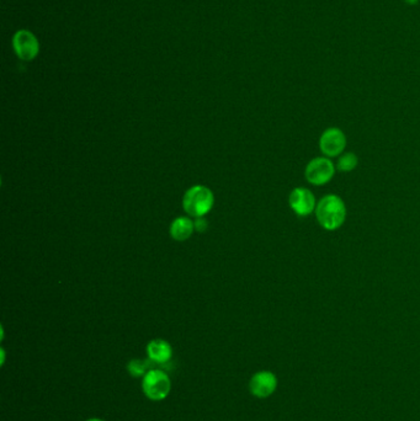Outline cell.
<instances>
[{
	"label": "cell",
	"mask_w": 420,
	"mask_h": 421,
	"mask_svg": "<svg viewBox=\"0 0 420 421\" xmlns=\"http://www.w3.org/2000/svg\"><path fill=\"white\" fill-rule=\"evenodd\" d=\"M314 214L322 228L325 230H336L345 222V203L338 195L329 193L319 200Z\"/></svg>",
	"instance_id": "obj_1"
},
{
	"label": "cell",
	"mask_w": 420,
	"mask_h": 421,
	"mask_svg": "<svg viewBox=\"0 0 420 421\" xmlns=\"http://www.w3.org/2000/svg\"><path fill=\"white\" fill-rule=\"evenodd\" d=\"M182 206L192 217H203L208 214L213 206V193L208 187L203 185L192 187L187 190Z\"/></svg>",
	"instance_id": "obj_2"
},
{
	"label": "cell",
	"mask_w": 420,
	"mask_h": 421,
	"mask_svg": "<svg viewBox=\"0 0 420 421\" xmlns=\"http://www.w3.org/2000/svg\"><path fill=\"white\" fill-rule=\"evenodd\" d=\"M171 390L169 376L162 370L152 368L142 379V390L149 400L160 402L164 400Z\"/></svg>",
	"instance_id": "obj_3"
},
{
	"label": "cell",
	"mask_w": 420,
	"mask_h": 421,
	"mask_svg": "<svg viewBox=\"0 0 420 421\" xmlns=\"http://www.w3.org/2000/svg\"><path fill=\"white\" fill-rule=\"evenodd\" d=\"M336 166L334 163L327 157H317L309 160V164L304 169L306 180L314 186H323L333 179Z\"/></svg>",
	"instance_id": "obj_4"
},
{
	"label": "cell",
	"mask_w": 420,
	"mask_h": 421,
	"mask_svg": "<svg viewBox=\"0 0 420 421\" xmlns=\"http://www.w3.org/2000/svg\"><path fill=\"white\" fill-rule=\"evenodd\" d=\"M346 147V136L341 128L329 127L320 134L319 148L327 158L341 157Z\"/></svg>",
	"instance_id": "obj_5"
},
{
	"label": "cell",
	"mask_w": 420,
	"mask_h": 421,
	"mask_svg": "<svg viewBox=\"0 0 420 421\" xmlns=\"http://www.w3.org/2000/svg\"><path fill=\"white\" fill-rule=\"evenodd\" d=\"M13 46L16 56L22 61H32L38 57L40 52V43L38 38L27 30L16 32L13 38Z\"/></svg>",
	"instance_id": "obj_6"
},
{
	"label": "cell",
	"mask_w": 420,
	"mask_h": 421,
	"mask_svg": "<svg viewBox=\"0 0 420 421\" xmlns=\"http://www.w3.org/2000/svg\"><path fill=\"white\" fill-rule=\"evenodd\" d=\"M290 207L298 217H309L317 207V200L313 193L306 187H296L290 193Z\"/></svg>",
	"instance_id": "obj_7"
},
{
	"label": "cell",
	"mask_w": 420,
	"mask_h": 421,
	"mask_svg": "<svg viewBox=\"0 0 420 421\" xmlns=\"http://www.w3.org/2000/svg\"><path fill=\"white\" fill-rule=\"evenodd\" d=\"M277 388V379L270 371H259L253 374L249 381V390L256 398H267L274 395Z\"/></svg>",
	"instance_id": "obj_8"
},
{
	"label": "cell",
	"mask_w": 420,
	"mask_h": 421,
	"mask_svg": "<svg viewBox=\"0 0 420 421\" xmlns=\"http://www.w3.org/2000/svg\"><path fill=\"white\" fill-rule=\"evenodd\" d=\"M147 356L155 365H165L171 360L173 347L166 340L155 339L147 345Z\"/></svg>",
	"instance_id": "obj_9"
},
{
	"label": "cell",
	"mask_w": 420,
	"mask_h": 421,
	"mask_svg": "<svg viewBox=\"0 0 420 421\" xmlns=\"http://www.w3.org/2000/svg\"><path fill=\"white\" fill-rule=\"evenodd\" d=\"M195 230V225L192 219L187 217H179L174 219L171 225V235L178 241H184L190 238L192 232Z\"/></svg>",
	"instance_id": "obj_10"
},
{
	"label": "cell",
	"mask_w": 420,
	"mask_h": 421,
	"mask_svg": "<svg viewBox=\"0 0 420 421\" xmlns=\"http://www.w3.org/2000/svg\"><path fill=\"white\" fill-rule=\"evenodd\" d=\"M357 166H359V158L352 152H346V153H343L341 157H338V161L335 164L336 169L343 173H350V171L355 170Z\"/></svg>",
	"instance_id": "obj_11"
},
{
	"label": "cell",
	"mask_w": 420,
	"mask_h": 421,
	"mask_svg": "<svg viewBox=\"0 0 420 421\" xmlns=\"http://www.w3.org/2000/svg\"><path fill=\"white\" fill-rule=\"evenodd\" d=\"M150 363H152V361H149V360L148 361L147 360H141V358L131 360L127 363L128 374H131L132 377H136V379L144 377L149 370H152L150 368Z\"/></svg>",
	"instance_id": "obj_12"
},
{
	"label": "cell",
	"mask_w": 420,
	"mask_h": 421,
	"mask_svg": "<svg viewBox=\"0 0 420 421\" xmlns=\"http://www.w3.org/2000/svg\"><path fill=\"white\" fill-rule=\"evenodd\" d=\"M194 225H195V230H199V232H203V230L208 228V222L205 219H201V217H199L194 222Z\"/></svg>",
	"instance_id": "obj_13"
},
{
	"label": "cell",
	"mask_w": 420,
	"mask_h": 421,
	"mask_svg": "<svg viewBox=\"0 0 420 421\" xmlns=\"http://www.w3.org/2000/svg\"><path fill=\"white\" fill-rule=\"evenodd\" d=\"M405 3H408V4H417L419 0H405Z\"/></svg>",
	"instance_id": "obj_14"
},
{
	"label": "cell",
	"mask_w": 420,
	"mask_h": 421,
	"mask_svg": "<svg viewBox=\"0 0 420 421\" xmlns=\"http://www.w3.org/2000/svg\"><path fill=\"white\" fill-rule=\"evenodd\" d=\"M86 421H105V420H102V419H99V418H91V419H88V420Z\"/></svg>",
	"instance_id": "obj_15"
}]
</instances>
